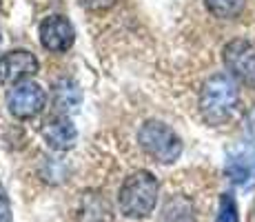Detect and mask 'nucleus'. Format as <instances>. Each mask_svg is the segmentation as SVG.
Masks as SVG:
<instances>
[{
  "label": "nucleus",
  "instance_id": "14",
  "mask_svg": "<svg viewBox=\"0 0 255 222\" xmlns=\"http://www.w3.org/2000/svg\"><path fill=\"white\" fill-rule=\"evenodd\" d=\"M0 222H11V202H9L2 182H0Z\"/></svg>",
  "mask_w": 255,
  "mask_h": 222
},
{
  "label": "nucleus",
  "instance_id": "11",
  "mask_svg": "<svg viewBox=\"0 0 255 222\" xmlns=\"http://www.w3.org/2000/svg\"><path fill=\"white\" fill-rule=\"evenodd\" d=\"M204 4L215 18L222 20H233L247 9V0H204Z\"/></svg>",
  "mask_w": 255,
  "mask_h": 222
},
{
  "label": "nucleus",
  "instance_id": "3",
  "mask_svg": "<svg viewBox=\"0 0 255 222\" xmlns=\"http://www.w3.org/2000/svg\"><path fill=\"white\" fill-rule=\"evenodd\" d=\"M138 142L151 158L162 165H171L182 154V140L169 125L160 120H149L140 127Z\"/></svg>",
  "mask_w": 255,
  "mask_h": 222
},
{
  "label": "nucleus",
  "instance_id": "2",
  "mask_svg": "<svg viewBox=\"0 0 255 222\" xmlns=\"http://www.w3.org/2000/svg\"><path fill=\"white\" fill-rule=\"evenodd\" d=\"M158 194H160L158 178L149 174V171L140 169V171H133L122 182L118 205H120V211L127 218L142 220L155 209Z\"/></svg>",
  "mask_w": 255,
  "mask_h": 222
},
{
  "label": "nucleus",
  "instance_id": "1",
  "mask_svg": "<svg viewBox=\"0 0 255 222\" xmlns=\"http://www.w3.org/2000/svg\"><path fill=\"white\" fill-rule=\"evenodd\" d=\"M240 102V91L233 76L215 73L202 85L200 91V113L209 125H224L235 113Z\"/></svg>",
  "mask_w": 255,
  "mask_h": 222
},
{
  "label": "nucleus",
  "instance_id": "9",
  "mask_svg": "<svg viewBox=\"0 0 255 222\" xmlns=\"http://www.w3.org/2000/svg\"><path fill=\"white\" fill-rule=\"evenodd\" d=\"M158 222H195V207L184 196H171L160 211Z\"/></svg>",
  "mask_w": 255,
  "mask_h": 222
},
{
  "label": "nucleus",
  "instance_id": "5",
  "mask_svg": "<svg viewBox=\"0 0 255 222\" xmlns=\"http://www.w3.org/2000/svg\"><path fill=\"white\" fill-rule=\"evenodd\" d=\"M47 102V93L40 85L31 80H22L18 82L11 91L7 93V107L20 120H29V118H36L38 113L45 109Z\"/></svg>",
  "mask_w": 255,
  "mask_h": 222
},
{
  "label": "nucleus",
  "instance_id": "13",
  "mask_svg": "<svg viewBox=\"0 0 255 222\" xmlns=\"http://www.w3.org/2000/svg\"><path fill=\"white\" fill-rule=\"evenodd\" d=\"M215 222H240L238 205H235V198L231 194H222V198H220V214Z\"/></svg>",
  "mask_w": 255,
  "mask_h": 222
},
{
  "label": "nucleus",
  "instance_id": "10",
  "mask_svg": "<svg viewBox=\"0 0 255 222\" xmlns=\"http://www.w3.org/2000/svg\"><path fill=\"white\" fill-rule=\"evenodd\" d=\"M80 100H82V93L73 80L62 78V80H58L56 85H53V102H56V107L60 111H65V113L76 111Z\"/></svg>",
  "mask_w": 255,
  "mask_h": 222
},
{
  "label": "nucleus",
  "instance_id": "17",
  "mask_svg": "<svg viewBox=\"0 0 255 222\" xmlns=\"http://www.w3.org/2000/svg\"><path fill=\"white\" fill-rule=\"evenodd\" d=\"M0 47H2V36H0Z\"/></svg>",
  "mask_w": 255,
  "mask_h": 222
},
{
  "label": "nucleus",
  "instance_id": "15",
  "mask_svg": "<svg viewBox=\"0 0 255 222\" xmlns=\"http://www.w3.org/2000/svg\"><path fill=\"white\" fill-rule=\"evenodd\" d=\"M85 9L89 11H105V9H111L118 0H78Z\"/></svg>",
  "mask_w": 255,
  "mask_h": 222
},
{
  "label": "nucleus",
  "instance_id": "7",
  "mask_svg": "<svg viewBox=\"0 0 255 222\" xmlns=\"http://www.w3.org/2000/svg\"><path fill=\"white\" fill-rule=\"evenodd\" d=\"M73 40H76V31H73L71 22L62 16H49L47 20L40 24V42L49 51L62 53L71 49Z\"/></svg>",
  "mask_w": 255,
  "mask_h": 222
},
{
  "label": "nucleus",
  "instance_id": "6",
  "mask_svg": "<svg viewBox=\"0 0 255 222\" xmlns=\"http://www.w3.org/2000/svg\"><path fill=\"white\" fill-rule=\"evenodd\" d=\"M38 71V58L31 51H9L0 58V85L7 82H22L24 78Z\"/></svg>",
  "mask_w": 255,
  "mask_h": 222
},
{
  "label": "nucleus",
  "instance_id": "8",
  "mask_svg": "<svg viewBox=\"0 0 255 222\" xmlns=\"http://www.w3.org/2000/svg\"><path fill=\"white\" fill-rule=\"evenodd\" d=\"M42 133H45L47 145L51 147V149H56V151L71 149V147L76 145V140H78L76 127H73V122L67 116L56 118V120L47 122V127L42 129Z\"/></svg>",
  "mask_w": 255,
  "mask_h": 222
},
{
  "label": "nucleus",
  "instance_id": "4",
  "mask_svg": "<svg viewBox=\"0 0 255 222\" xmlns=\"http://www.w3.org/2000/svg\"><path fill=\"white\" fill-rule=\"evenodd\" d=\"M229 73L244 87L255 89V44L249 40H231L222 51Z\"/></svg>",
  "mask_w": 255,
  "mask_h": 222
},
{
  "label": "nucleus",
  "instance_id": "16",
  "mask_svg": "<svg viewBox=\"0 0 255 222\" xmlns=\"http://www.w3.org/2000/svg\"><path fill=\"white\" fill-rule=\"evenodd\" d=\"M249 131H251V136H253V140H255V109L249 113Z\"/></svg>",
  "mask_w": 255,
  "mask_h": 222
},
{
  "label": "nucleus",
  "instance_id": "12",
  "mask_svg": "<svg viewBox=\"0 0 255 222\" xmlns=\"http://www.w3.org/2000/svg\"><path fill=\"white\" fill-rule=\"evenodd\" d=\"M227 174L229 178L235 182V185H249L251 182V176H253V171H251V165H249L244 158H231L229 160V165H227Z\"/></svg>",
  "mask_w": 255,
  "mask_h": 222
}]
</instances>
